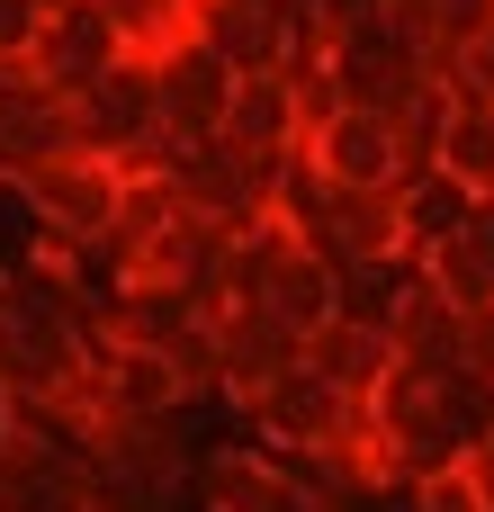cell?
Segmentation results:
<instances>
[{"instance_id": "cell-1", "label": "cell", "mask_w": 494, "mask_h": 512, "mask_svg": "<svg viewBox=\"0 0 494 512\" xmlns=\"http://www.w3.org/2000/svg\"><path fill=\"white\" fill-rule=\"evenodd\" d=\"M72 135H81V153H99L108 171H162V99H153V63H117L108 81H90L81 99H72Z\"/></svg>"}, {"instance_id": "cell-2", "label": "cell", "mask_w": 494, "mask_h": 512, "mask_svg": "<svg viewBox=\"0 0 494 512\" xmlns=\"http://www.w3.org/2000/svg\"><path fill=\"white\" fill-rule=\"evenodd\" d=\"M324 180H342V189H396L405 171H414V153H405V135H396V117L387 108H360V99H342V108H324L315 126H306V144H297Z\"/></svg>"}, {"instance_id": "cell-3", "label": "cell", "mask_w": 494, "mask_h": 512, "mask_svg": "<svg viewBox=\"0 0 494 512\" xmlns=\"http://www.w3.org/2000/svg\"><path fill=\"white\" fill-rule=\"evenodd\" d=\"M63 153H81L72 99L45 90L27 63H0V189H27V180H36L45 162H63Z\"/></svg>"}, {"instance_id": "cell-4", "label": "cell", "mask_w": 494, "mask_h": 512, "mask_svg": "<svg viewBox=\"0 0 494 512\" xmlns=\"http://www.w3.org/2000/svg\"><path fill=\"white\" fill-rule=\"evenodd\" d=\"M117 63H126V36L108 27L99 0H54L45 27H36V45H27V72L45 90H63V99H81L90 81H108Z\"/></svg>"}, {"instance_id": "cell-5", "label": "cell", "mask_w": 494, "mask_h": 512, "mask_svg": "<svg viewBox=\"0 0 494 512\" xmlns=\"http://www.w3.org/2000/svg\"><path fill=\"white\" fill-rule=\"evenodd\" d=\"M117 189H126V171H108L99 153H63V162H45V171L27 180L36 234H45L54 252H63V243L108 234V225H117Z\"/></svg>"}, {"instance_id": "cell-6", "label": "cell", "mask_w": 494, "mask_h": 512, "mask_svg": "<svg viewBox=\"0 0 494 512\" xmlns=\"http://www.w3.org/2000/svg\"><path fill=\"white\" fill-rule=\"evenodd\" d=\"M153 99H162V144L180 153V144H198V135H216V126H225L234 72H225L198 36H180V45L153 63ZM171 153H162V162H171Z\"/></svg>"}, {"instance_id": "cell-7", "label": "cell", "mask_w": 494, "mask_h": 512, "mask_svg": "<svg viewBox=\"0 0 494 512\" xmlns=\"http://www.w3.org/2000/svg\"><path fill=\"white\" fill-rule=\"evenodd\" d=\"M297 27L306 18H288V9H261V0H198V18H189V36L243 81V72H288V54H297Z\"/></svg>"}, {"instance_id": "cell-8", "label": "cell", "mask_w": 494, "mask_h": 512, "mask_svg": "<svg viewBox=\"0 0 494 512\" xmlns=\"http://www.w3.org/2000/svg\"><path fill=\"white\" fill-rule=\"evenodd\" d=\"M234 153H252V162H288L297 144H306V108H297V81L288 72H243L234 81V99H225V126H216Z\"/></svg>"}, {"instance_id": "cell-9", "label": "cell", "mask_w": 494, "mask_h": 512, "mask_svg": "<svg viewBox=\"0 0 494 512\" xmlns=\"http://www.w3.org/2000/svg\"><path fill=\"white\" fill-rule=\"evenodd\" d=\"M387 198H396V252H414V261H432V252H441L450 234H468V216L486 207V198H477L468 180H450L441 162H414Z\"/></svg>"}, {"instance_id": "cell-10", "label": "cell", "mask_w": 494, "mask_h": 512, "mask_svg": "<svg viewBox=\"0 0 494 512\" xmlns=\"http://www.w3.org/2000/svg\"><path fill=\"white\" fill-rule=\"evenodd\" d=\"M252 405H261V423H270L279 441H342V432L369 414V405H351L342 387H324L306 360H288L270 387H252Z\"/></svg>"}, {"instance_id": "cell-11", "label": "cell", "mask_w": 494, "mask_h": 512, "mask_svg": "<svg viewBox=\"0 0 494 512\" xmlns=\"http://www.w3.org/2000/svg\"><path fill=\"white\" fill-rule=\"evenodd\" d=\"M423 279H432V288H441V297H450L459 315L494 297V198L477 207V216H468V234H450V243H441V252L423 261Z\"/></svg>"}, {"instance_id": "cell-12", "label": "cell", "mask_w": 494, "mask_h": 512, "mask_svg": "<svg viewBox=\"0 0 494 512\" xmlns=\"http://www.w3.org/2000/svg\"><path fill=\"white\" fill-rule=\"evenodd\" d=\"M432 162H441L450 180H468L477 198H494V108L486 99H450V117H441V135H432Z\"/></svg>"}, {"instance_id": "cell-13", "label": "cell", "mask_w": 494, "mask_h": 512, "mask_svg": "<svg viewBox=\"0 0 494 512\" xmlns=\"http://www.w3.org/2000/svg\"><path fill=\"white\" fill-rule=\"evenodd\" d=\"M99 9H108V27L126 36L135 63H162L189 36V18H198V0H99Z\"/></svg>"}, {"instance_id": "cell-14", "label": "cell", "mask_w": 494, "mask_h": 512, "mask_svg": "<svg viewBox=\"0 0 494 512\" xmlns=\"http://www.w3.org/2000/svg\"><path fill=\"white\" fill-rule=\"evenodd\" d=\"M171 396H180V378H171L162 351H135V342L108 351V414H153V405H171Z\"/></svg>"}, {"instance_id": "cell-15", "label": "cell", "mask_w": 494, "mask_h": 512, "mask_svg": "<svg viewBox=\"0 0 494 512\" xmlns=\"http://www.w3.org/2000/svg\"><path fill=\"white\" fill-rule=\"evenodd\" d=\"M441 81H450V99H486V108H494V18L441 63Z\"/></svg>"}, {"instance_id": "cell-16", "label": "cell", "mask_w": 494, "mask_h": 512, "mask_svg": "<svg viewBox=\"0 0 494 512\" xmlns=\"http://www.w3.org/2000/svg\"><path fill=\"white\" fill-rule=\"evenodd\" d=\"M459 369H468V378H486V387H494V297H486V306H468V315H459Z\"/></svg>"}, {"instance_id": "cell-17", "label": "cell", "mask_w": 494, "mask_h": 512, "mask_svg": "<svg viewBox=\"0 0 494 512\" xmlns=\"http://www.w3.org/2000/svg\"><path fill=\"white\" fill-rule=\"evenodd\" d=\"M36 27H45V0H0V63H27Z\"/></svg>"}, {"instance_id": "cell-18", "label": "cell", "mask_w": 494, "mask_h": 512, "mask_svg": "<svg viewBox=\"0 0 494 512\" xmlns=\"http://www.w3.org/2000/svg\"><path fill=\"white\" fill-rule=\"evenodd\" d=\"M423 512H486V504H477V486H468L459 468H432V477H423Z\"/></svg>"}, {"instance_id": "cell-19", "label": "cell", "mask_w": 494, "mask_h": 512, "mask_svg": "<svg viewBox=\"0 0 494 512\" xmlns=\"http://www.w3.org/2000/svg\"><path fill=\"white\" fill-rule=\"evenodd\" d=\"M45 9H54V0H45Z\"/></svg>"}]
</instances>
